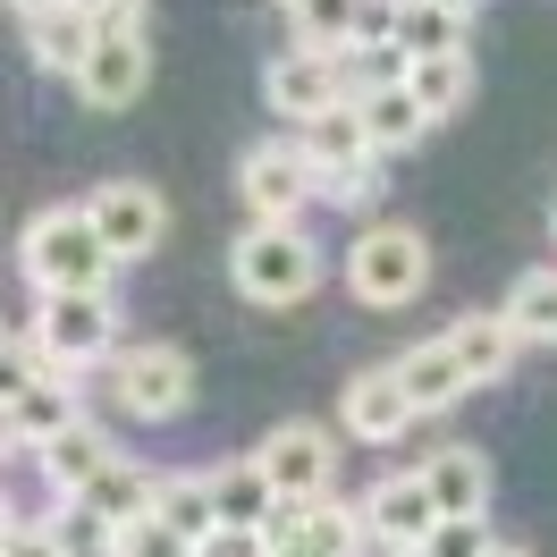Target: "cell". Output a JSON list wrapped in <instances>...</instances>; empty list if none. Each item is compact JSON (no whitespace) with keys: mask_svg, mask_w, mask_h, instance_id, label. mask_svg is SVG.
I'll return each mask as SVG.
<instances>
[{"mask_svg":"<svg viewBox=\"0 0 557 557\" xmlns=\"http://www.w3.org/2000/svg\"><path fill=\"white\" fill-rule=\"evenodd\" d=\"M17 262L35 278V296H110V271H119V253L102 245V228H94L85 203L35 211L26 237H17Z\"/></svg>","mask_w":557,"mask_h":557,"instance_id":"6da1fadb","label":"cell"},{"mask_svg":"<svg viewBox=\"0 0 557 557\" xmlns=\"http://www.w3.org/2000/svg\"><path fill=\"white\" fill-rule=\"evenodd\" d=\"M228 287H237L245 305H262V313H287V305H305L321 287V245L305 237V220H296V228L253 220V228L228 245Z\"/></svg>","mask_w":557,"mask_h":557,"instance_id":"7a4b0ae2","label":"cell"},{"mask_svg":"<svg viewBox=\"0 0 557 557\" xmlns=\"http://www.w3.org/2000/svg\"><path fill=\"white\" fill-rule=\"evenodd\" d=\"M347 287H355V305H372V313L414 305L422 287H431V237H422V228H406V220L363 228V237L347 245Z\"/></svg>","mask_w":557,"mask_h":557,"instance_id":"3957f363","label":"cell"},{"mask_svg":"<svg viewBox=\"0 0 557 557\" xmlns=\"http://www.w3.org/2000/svg\"><path fill=\"white\" fill-rule=\"evenodd\" d=\"M110 397L127 406V422H177L195 406V355L170 338H144V347L110 355Z\"/></svg>","mask_w":557,"mask_h":557,"instance_id":"277c9868","label":"cell"},{"mask_svg":"<svg viewBox=\"0 0 557 557\" xmlns=\"http://www.w3.org/2000/svg\"><path fill=\"white\" fill-rule=\"evenodd\" d=\"M35 347L51 372H94L119 355V305L110 296H42L35 305Z\"/></svg>","mask_w":557,"mask_h":557,"instance_id":"5b68a950","label":"cell"},{"mask_svg":"<svg viewBox=\"0 0 557 557\" xmlns=\"http://www.w3.org/2000/svg\"><path fill=\"white\" fill-rule=\"evenodd\" d=\"M253 465L271 473L278 507H321V498H338V448H330L321 422H278L271 440L253 448Z\"/></svg>","mask_w":557,"mask_h":557,"instance_id":"8992f818","label":"cell"},{"mask_svg":"<svg viewBox=\"0 0 557 557\" xmlns=\"http://www.w3.org/2000/svg\"><path fill=\"white\" fill-rule=\"evenodd\" d=\"M85 406H76V381L69 372H35V381H9V406H0V440H9V465L42 456L60 431H76Z\"/></svg>","mask_w":557,"mask_h":557,"instance_id":"52a82bcc","label":"cell"},{"mask_svg":"<svg viewBox=\"0 0 557 557\" xmlns=\"http://www.w3.org/2000/svg\"><path fill=\"white\" fill-rule=\"evenodd\" d=\"M237 195L253 220H278V228H296L305 220V203L321 195L313 161H305V144H253L237 161Z\"/></svg>","mask_w":557,"mask_h":557,"instance_id":"ba28073f","label":"cell"},{"mask_svg":"<svg viewBox=\"0 0 557 557\" xmlns=\"http://www.w3.org/2000/svg\"><path fill=\"white\" fill-rule=\"evenodd\" d=\"M262 102L305 136L313 119H330L338 102H355L347 94V60H330V51H278L271 69H262Z\"/></svg>","mask_w":557,"mask_h":557,"instance_id":"9c48e42d","label":"cell"},{"mask_svg":"<svg viewBox=\"0 0 557 557\" xmlns=\"http://www.w3.org/2000/svg\"><path fill=\"white\" fill-rule=\"evenodd\" d=\"M85 211H94V228H102V245L119 262H144V253H161V237H170V203L144 177H102L85 195Z\"/></svg>","mask_w":557,"mask_h":557,"instance_id":"30bf717a","label":"cell"},{"mask_svg":"<svg viewBox=\"0 0 557 557\" xmlns=\"http://www.w3.org/2000/svg\"><path fill=\"white\" fill-rule=\"evenodd\" d=\"M363 523H372V541H381L388 557H406V549H422L431 532H440V498H431V473H381V482L363 490Z\"/></svg>","mask_w":557,"mask_h":557,"instance_id":"8fae6325","label":"cell"},{"mask_svg":"<svg viewBox=\"0 0 557 557\" xmlns=\"http://www.w3.org/2000/svg\"><path fill=\"white\" fill-rule=\"evenodd\" d=\"M406 422H422V414H414V397H406V381H397V363H363L338 388V431L363 440V448H397Z\"/></svg>","mask_w":557,"mask_h":557,"instance_id":"7c38bea8","label":"cell"},{"mask_svg":"<svg viewBox=\"0 0 557 557\" xmlns=\"http://www.w3.org/2000/svg\"><path fill=\"white\" fill-rule=\"evenodd\" d=\"M144 85H152V42H144L136 17H110L85 76H76V94H85V110H127Z\"/></svg>","mask_w":557,"mask_h":557,"instance_id":"4fadbf2b","label":"cell"},{"mask_svg":"<svg viewBox=\"0 0 557 557\" xmlns=\"http://www.w3.org/2000/svg\"><path fill=\"white\" fill-rule=\"evenodd\" d=\"M35 465H42V490H51V507H76V498L102 482L110 465H119V448H110V431H102V422L85 414L76 431H60V440H51Z\"/></svg>","mask_w":557,"mask_h":557,"instance_id":"5bb4252c","label":"cell"},{"mask_svg":"<svg viewBox=\"0 0 557 557\" xmlns=\"http://www.w3.org/2000/svg\"><path fill=\"white\" fill-rule=\"evenodd\" d=\"M448 347H456V363H465L473 388H498L507 372H516V355H523V330L507 313H465L448 330Z\"/></svg>","mask_w":557,"mask_h":557,"instance_id":"9a60e30c","label":"cell"},{"mask_svg":"<svg viewBox=\"0 0 557 557\" xmlns=\"http://www.w3.org/2000/svg\"><path fill=\"white\" fill-rule=\"evenodd\" d=\"M152 498H161V473H144L136 456H119L102 482L76 498V516H85V523H102V532H127V523L152 516Z\"/></svg>","mask_w":557,"mask_h":557,"instance_id":"2e32d148","label":"cell"},{"mask_svg":"<svg viewBox=\"0 0 557 557\" xmlns=\"http://www.w3.org/2000/svg\"><path fill=\"white\" fill-rule=\"evenodd\" d=\"M296 144H305V161H313L321 186H330V177H355V170H372V161H381V152H372V136H363V110H355V102H338L330 119H313V127H305Z\"/></svg>","mask_w":557,"mask_h":557,"instance_id":"e0dca14e","label":"cell"},{"mask_svg":"<svg viewBox=\"0 0 557 557\" xmlns=\"http://www.w3.org/2000/svg\"><path fill=\"white\" fill-rule=\"evenodd\" d=\"M102 9H60V17H35L26 26V42H35V69H51V76H85V60H94V42H102Z\"/></svg>","mask_w":557,"mask_h":557,"instance_id":"ac0fdd59","label":"cell"},{"mask_svg":"<svg viewBox=\"0 0 557 557\" xmlns=\"http://www.w3.org/2000/svg\"><path fill=\"white\" fill-rule=\"evenodd\" d=\"M397 381H406V397H414V414H448L456 397L473 388V381H465V363H456V347H448V330L397 355Z\"/></svg>","mask_w":557,"mask_h":557,"instance_id":"d6986e66","label":"cell"},{"mask_svg":"<svg viewBox=\"0 0 557 557\" xmlns=\"http://www.w3.org/2000/svg\"><path fill=\"white\" fill-rule=\"evenodd\" d=\"M422 473H431V498H440V516H490V456L482 448H431L422 456Z\"/></svg>","mask_w":557,"mask_h":557,"instance_id":"ffe728a7","label":"cell"},{"mask_svg":"<svg viewBox=\"0 0 557 557\" xmlns=\"http://www.w3.org/2000/svg\"><path fill=\"white\" fill-rule=\"evenodd\" d=\"M363 17H372V0H287L296 51H330V60H347L363 42Z\"/></svg>","mask_w":557,"mask_h":557,"instance_id":"44dd1931","label":"cell"},{"mask_svg":"<svg viewBox=\"0 0 557 557\" xmlns=\"http://www.w3.org/2000/svg\"><path fill=\"white\" fill-rule=\"evenodd\" d=\"M355 110H363V136H372V152H414L422 136H431V110L414 102V85H381V94H355Z\"/></svg>","mask_w":557,"mask_h":557,"instance_id":"7402d4cb","label":"cell"},{"mask_svg":"<svg viewBox=\"0 0 557 557\" xmlns=\"http://www.w3.org/2000/svg\"><path fill=\"white\" fill-rule=\"evenodd\" d=\"M211 498H220V523H237V532H271V516H278V490L253 456L220 465V473H211Z\"/></svg>","mask_w":557,"mask_h":557,"instance_id":"603a6c76","label":"cell"},{"mask_svg":"<svg viewBox=\"0 0 557 557\" xmlns=\"http://www.w3.org/2000/svg\"><path fill=\"white\" fill-rule=\"evenodd\" d=\"M152 516L170 523L177 541H195V549H203L211 532H220V498H211V473H161V498H152Z\"/></svg>","mask_w":557,"mask_h":557,"instance_id":"cb8c5ba5","label":"cell"},{"mask_svg":"<svg viewBox=\"0 0 557 557\" xmlns=\"http://www.w3.org/2000/svg\"><path fill=\"white\" fill-rule=\"evenodd\" d=\"M406 85H414V102L431 110V127H440V119H456V110L473 102V60H465V51L414 60V76H406Z\"/></svg>","mask_w":557,"mask_h":557,"instance_id":"d4e9b609","label":"cell"},{"mask_svg":"<svg viewBox=\"0 0 557 557\" xmlns=\"http://www.w3.org/2000/svg\"><path fill=\"white\" fill-rule=\"evenodd\" d=\"M313 557H363V541H372V523H363V498H321L313 516H305V532H296Z\"/></svg>","mask_w":557,"mask_h":557,"instance_id":"484cf974","label":"cell"},{"mask_svg":"<svg viewBox=\"0 0 557 557\" xmlns=\"http://www.w3.org/2000/svg\"><path fill=\"white\" fill-rule=\"evenodd\" d=\"M498 313L516 321L523 338H549V347H557V262H541V271H523L516 287H507V305H498Z\"/></svg>","mask_w":557,"mask_h":557,"instance_id":"4316f807","label":"cell"},{"mask_svg":"<svg viewBox=\"0 0 557 557\" xmlns=\"http://www.w3.org/2000/svg\"><path fill=\"white\" fill-rule=\"evenodd\" d=\"M397 42L414 60H440V51H465V17L431 9V0H397Z\"/></svg>","mask_w":557,"mask_h":557,"instance_id":"83f0119b","label":"cell"},{"mask_svg":"<svg viewBox=\"0 0 557 557\" xmlns=\"http://www.w3.org/2000/svg\"><path fill=\"white\" fill-rule=\"evenodd\" d=\"M498 541H490V516H448L431 541H422V557H490Z\"/></svg>","mask_w":557,"mask_h":557,"instance_id":"f1b7e54d","label":"cell"},{"mask_svg":"<svg viewBox=\"0 0 557 557\" xmlns=\"http://www.w3.org/2000/svg\"><path fill=\"white\" fill-rule=\"evenodd\" d=\"M0 557H76V541L60 523H9V532H0Z\"/></svg>","mask_w":557,"mask_h":557,"instance_id":"f546056e","label":"cell"},{"mask_svg":"<svg viewBox=\"0 0 557 557\" xmlns=\"http://www.w3.org/2000/svg\"><path fill=\"white\" fill-rule=\"evenodd\" d=\"M119 549H127V557H195V541H177L161 516H144V523H127V532H119Z\"/></svg>","mask_w":557,"mask_h":557,"instance_id":"4dcf8cb0","label":"cell"},{"mask_svg":"<svg viewBox=\"0 0 557 557\" xmlns=\"http://www.w3.org/2000/svg\"><path fill=\"white\" fill-rule=\"evenodd\" d=\"M195 557H271V532H237V523H220Z\"/></svg>","mask_w":557,"mask_h":557,"instance_id":"1f68e13d","label":"cell"},{"mask_svg":"<svg viewBox=\"0 0 557 557\" xmlns=\"http://www.w3.org/2000/svg\"><path fill=\"white\" fill-rule=\"evenodd\" d=\"M9 9H17L26 26H35V17H60V9H76V0H9Z\"/></svg>","mask_w":557,"mask_h":557,"instance_id":"d6a6232c","label":"cell"},{"mask_svg":"<svg viewBox=\"0 0 557 557\" xmlns=\"http://www.w3.org/2000/svg\"><path fill=\"white\" fill-rule=\"evenodd\" d=\"M85 9H102V17H136L144 0H85Z\"/></svg>","mask_w":557,"mask_h":557,"instance_id":"836d02e7","label":"cell"},{"mask_svg":"<svg viewBox=\"0 0 557 557\" xmlns=\"http://www.w3.org/2000/svg\"><path fill=\"white\" fill-rule=\"evenodd\" d=\"M431 9H448V17H473V9H482V0H431Z\"/></svg>","mask_w":557,"mask_h":557,"instance_id":"e575fe53","label":"cell"},{"mask_svg":"<svg viewBox=\"0 0 557 557\" xmlns=\"http://www.w3.org/2000/svg\"><path fill=\"white\" fill-rule=\"evenodd\" d=\"M490 557H532V549H507V541H498V549H490Z\"/></svg>","mask_w":557,"mask_h":557,"instance_id":"d590c367","label":"cell"},{"mask_svg":"<svg viewBox=\"0 0 557 557\" xmlns=\"http://www.w3.org/2000/svg\"><path fill=\"white\" fill-rule=\"evenodd\" d=\"M549 237H557V203H549Z\"/></svg>","mask_w":557,"mask_h":557,"instance_id":"8d00e7d4","label":"cell"},{"mask_svg":"<svg viewBox=\"0 0 557 557\" xmlns=\"http://www.w3.org/2000/svg\"><path fill=\"white\" fill-rule=\"evenodd\" d=\"M406 557H422V549H406Z\"/></svg>","mask_w":557,"mask_h":557,"instance_id":"74e56055","label":"cell"},{"mask_svg":"<svg viewBox=\"0 0 557 557\" xmlns=\"http://www.w3.org/2000/svg\"><path fill=\"white\" fill-rule=\"evenodd\" d=\"M278 9H287V0H278Z\"/></svg>","mask_w":557,"mask_h":557,"instance_id":"f35d334b","label":"cell"}]
</instances>
